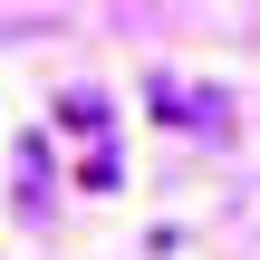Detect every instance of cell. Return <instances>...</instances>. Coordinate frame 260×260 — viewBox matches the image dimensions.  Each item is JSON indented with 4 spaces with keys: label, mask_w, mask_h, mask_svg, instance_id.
Returning a JSON list of instances; mask_svg holds the SVG:
<instances>
[{
    "label": "cell",
    "mask_w": 260,
    "mask_h": 260,
    "mask_svg": "<svg viewBox=\"0 0 260 260\" xmlns=\"http://www.w3.org/2000/svg\"><path fill=\"white\" fill-rule=\"evenodd\" d=\"M58 125H68V135H87V145H96V135H106V96H87V87H77V96H68V106H58Z\"/></svg>",
    "instance_id": "cell-1"
}]
</instances>
